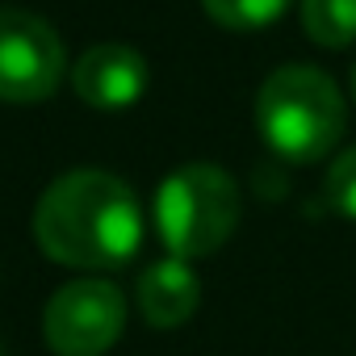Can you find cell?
<instances>
[{"mask_svg": "<svg viewBox=\"0 0 356 356\" xmlns=\"http://www.w3.org/2000/svg\"><path fill=\"white\" fill-rule=\"evenodd\" d=\"M72 88L84 105H92L101 113L130 109L147 92V59L134 47L101 42L80 55V63L72 72Z\"/></svg>", "mask_w": 356, "mask_h": 356, "instance_id": "8992f818", "label": "cell"}, {"mask_svg": "<svg viewBox=\"0 0 356 356\" xmlns=\"http://www.w3.org/2000/svg\"><path fill=\"white\" fill-rule=\"evenodd\" d=\"M352 97H356V67H352Z\"/></svg>", "mask_w": 356, "mask_h": 356, "instance_id": "8fae6325", "label": "cell"}, {"mask_svg": "<svg viewBox=\"0 0 356 356\" xmlns=\"http://www.w3.org/2000/svg\"><path fill=\"white\" fill-rule=\"evenodd\" d=\"M327 202L343 218H356V147H348L331 163V172H327Z\"/></svg>", "mask_w": 356, "mask_h": 356, "instance_id": "30bf717a", "label": "cell"}, {"mask_svg": "<svg viewBox=\"0 0 356 356\" xmlns=\"http://www.w3.org/2000/svg\"><path fill=\"white\" fill-rule=\"evenodd\" d=\"M38 248L67 268H118L143 243V210L126 181L101 168H72L34 206Z\"/></svg>", "mask_w": 356, "mask_h": 356, "instance_id": "6da1fadb", "label": "cell"}, {"mask_svg": "<svg viewBox=\"0 0 356 356\" xmlns=\"http://www.w3.org/2000/svg\"><path fill=\"white\" fill-rule=\"evenodd\" d=\"M256 126L264 143L289 163L323 159L343 134V101L327 72L289 63L277 67L256 97Z\"/></svg>", "mask_w": 356, "mask_h": 356, "instance_id": "7a4b0ae2", "label": "cell"}, {"mask_svg": "<svg viewBox=\"0 0 356 356\" xmlns=\"http://www.w3.org/2000/svg\"><path fill=\"white\" fill-rule=\"evenodd\" d=\"M302 26L318 47H348L356 38V0H302Z\"/></svg>", "mask_w": 356, "mask_h": 356, "instance_id": "ba28073f", "label": "cell"}, {"mask_svg": "<svg viewBox=\"0 0 356 356\" xmlns=\"http://www.w3.org/2000/svg\"><path fill=\"white\" fill-rule=\"evenodd\" d=\"M155 227L172 256L197 260L218 252L239 227V189L218 163H185L159 185Z\"/></svg>", "mask_w": 356, "mask_h": 356, "instance_id": "3957f363", "label": "cell"}, {"mask_svg": "<svg viewBox=\"0 0 356 356\" xmlns=\"http://www.w3.org/2000/svg\"><path fill=\"white\" fill-rule=\"evenodd\" d=\"M126 327V298L101 277L67 281L42 314V339L55 356H105Z\"/></svg>", "mask_w": 356, "mask_h": 356, "instance_id": "277c9868", "label": "cell"}, {"mask_svg": "<svg viewBox=\"0 0 356 356\" xmlns=\"http://www.w3.org/2000/svg\"><path fill=\"white\" fill-rule=\"evenodd\" d=\"M197 302H202V281L181 256L159 260L138 277V306L151 327H181L185 318H193Z\"/></svg>", "mask_w": 356, "mask_h": 356, "instance_id": "52a82bcc", "label": "cell"}, {"mask_svg": "<svg viewBox=\"0 0 356 356\" xmlns=\"http://www.w3.org/2000/svg\"><path fill=\"white\" fill-rule=\"evenodd\" d=\"M202 5L227 30H260V26H273L293 0H202Z\"/></svg>", "mask_w": 356, "mask_h": 356, "instance_id": "9c48e42d", "label": "cell"}, {"mask_svg": "<svg viewBox=\"0 0 356 356\" xmlns=\"http://www.w3.org/2000/svg\"><path fill=\"white\" fill-rule=\"evenodd\" d=\"M63 80V42L59 34L26 13L0 9V101L38 105Z\"/></svg>", "mask_w": 356, "mask_h": 356, "instance_id": "5b68a950", "label": "cell"}]
</instances>
